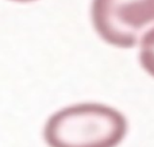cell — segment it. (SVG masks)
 Returning <instances> with one entry per match:
<instances>
[{"mask_svg": "<svg viewBox=\"0 0 154 147\" xmlns=\"http://www.w3.org/2000/svg\"><path fill=\"white\" fill-rule=\"evenodd\" d=\"M128 132L119 110L103 103H77L49 116L43 139L49 147H118Z\"/></svg>", "mask_w": 154, "mask_h": 147, "instance_id": "obj_1", "label": "cell"}, {"mask_svg": "<svg viewBox=\"0 0 154 147\" xmlns=\"http://www.w3.org/2000/svg\"><path fill=\"white\" fill-rule=\"evenodd\" d=\"M91 20L97 37L118 49H131L154 26V0H92Z\"/></svg>", "mask_w": 154, "mask_h": 147, "instance_id": "obj_2", "label": "cell"}, {"mask_svg": "<svg viewBox=\"0 0 154 147\" xmlns=\"http://www.w3.org/2000/svg\"><path fill=\"white\" fill-rule=\"evenodd\" d=\"M138 59L142 69L154 78V26L143 34L138 43Z\"/></svg>", "mask_w": 154, "mask_h": 147, "instance_id": "obj_3", "label": "cell"}, {"mask_svg": "<svg viewBox=\"0 0 154 147\" xmlns=\"http://www.w3.org/2000/svg\"><path fill=\"white\" fill-rule=\"evenodd\" d=\"M10 2H15V3H32L37 0H10Z\"/></svg>", "mask_w": 154, "mask_h": 147, "instance_id": "obj_4", "label": "cell"}]
</instances>
